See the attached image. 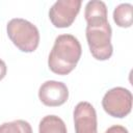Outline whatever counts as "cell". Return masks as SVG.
<instances>
[{"label": "cell", "mask_w": 133, "mask_h": 133, "mask_svg": "<svg viewBox=\"0 0 133 133\" xmlns=\"http://www.w3.org/2000/svg\"><path fill=\"white\" fill-rule=\"evenodd\" d=\"M82 53L81 45L72 34H60L55 38L48 57L49 69L57 75H68L77 65Z\"/></svg>", "instance_id": "6da1fadb"}, {"label": "cell", "mask_w": 133, "mask_h": 133, "mask_svg": "<svg viewBox=\"0 0 133 133\" xmlns=\"http://www.w3.org/2000/svg\"><path fill=\"white\" fill-rule=\"evenodd\" d=\"M80 0H58L49 10L51 23L57 28L70 27L80 11Z\"/></svg>", "instance_id": "5b68a950"}, {"label": "cell", "mask_w": 133, "mask_h": 133, "mask_svg": "<svg viewBox=\"0 0 133 133\" xmlns=\"http://www.w3.org/2000/svg\"><path fill=\"white\" fill-rule=\"evenodd\" d=\"M0 133H32V128L28 122L17 119L0 125Z\"/></svg>", "instance_id": "8fae6325"}, {"label": "cell", "mask_w": 133, "mask_h": 133, "mask_svg": "<svg viewBox=\"0 0 133 133\" xmlns=\"http://www.w3.org/2000/svg\"><path fill=\"white\" fill-rule=\"evenodd\" d=\"M84 17L87 22V25L103 23L107 20V6L103 1L91 0L88 1L85 5Z\"/></svg>", "instance_id": "ba28073f"}, {"label": "cell", "mask_w": 133, "mask_h": 133, "mask_svg": "<svg viewBox=\"0 0 133 133\" xmlns=\"http://www.w3.org/2000/svg\"><path fill=\"white\" fill-rule=\"evenodd\" d=\"M113 21L118 27L129 28L133 23V6L130 3H121L113 10Z\"/></svg>", "instance_id": "30bf717a"}, {"label": "cell", "mask_w": 133, "mask_h": 133, "mask_svg": "<svg viewBox=\"0 0 133 133\" xmlns=\"http://www.w3.org/2000/svg\"><path fill=\"white\" fill-rule=\"evenodd\" d=\"M111 27L108 21L86 26L85 35L89 51L97 60H107L111 57Z\"/></svg>", "instance_id": "3957f363"}, {"label": "cell", "mask_w": 133, "mask_h": 133, "mask_svg": "<svg viewBox=\"0 0 133 133\" xmlns=\"http://www.w3.org/2000/svg\"><path fill=\"white\" fill-rule=\"evenodd\" d=\"M38 98L44 105L57 107L68 101L69 89L66 85L60 81L48 80L39 86Z\"/></svg>", "instance_id": "8992f818"}, {"label": "cell", "mask_w": 133, "mask_h": 133, "mask_svg": "<svg viewBox=\"0 0 133 133\" xmlns=\"http://www.w3.org/2000/svg\"><path fill=\"white\" fill-rule=\"evenodd\" d=\"M38 133H68L64 122L57 115H46L38 125Z\"/></svg>", "instance_id": "9c48e42d"}, {"label": "cell", "mask_w": 133, "mask_h": 133, "mask_svg": "<svg viewBox=\"0 0 133 133\" xmlns=\"http://www.w3.org/2000/svg\"><path fill=\"white\" fill-rule=\"evenodd\" d=\"M73 114L76 133H98L97 113L90 103L79 102Z\"/></svg>", "instance_id": "52a82bcc"}, {"label": "cell", "mask_w": 133, "mask_h": 133, "mask_svg": "<svg viewBox=\"0 0 133 133\" xmlns=\"http://www.w3.org/2000/svg\"><path fill=\"white\" fill-rule=\"evenodd\" d=\"M6 71H7V69H6L5 62H4L2 59H0V80H2V79L5 77Z\"/></svg>", "instance_id": "4fadbf2b"}, {"label": "cell", "mask_w": 133, "mask_h": 133, "mask_svg": "<svg viewBox=\"0 0 133 133\" xmlns=\"http://www.w3.org/2000/svg\"><path fill=\"white\" fill-rule=\"evenodd\" d=\"M6 31L12 44L22 52L30 53L36 50L39 44V32L37 27L31 22L15 18L6 26Z\"/></svg>", "instance_id": "7a4b0ae2"}, {"label": "cell", "mask_w": 133, "mask_h": 133, "mask_svg": "<svg viewBox=\"0 0 133 133\" xmlns=\"http://www.w3.org/2000/svg\"><path fill=\"white\" fill-rule=\"evenodd\" d=\"M102 106L106 113L113 117L123 118L132 109V94L125 87H113L103 97Z\"/></svg>", "instance_id": "277c9868"}, {"label": "cell", "mask_w": 133, "mask_h": 133, "mask_svg": "<svg viewBox=\"0 0 133 133\" xmlns=\"http://www.w3.org/2000/svg\"><path fill=\"white\" fill-rule=\"evenodd\" d=\"M105 133H129V131L127 130V128H125L124 126L121 125H113L111 127H109Z\"/></svg>", "instance_id": "7c38bea8"}]
</instances>
